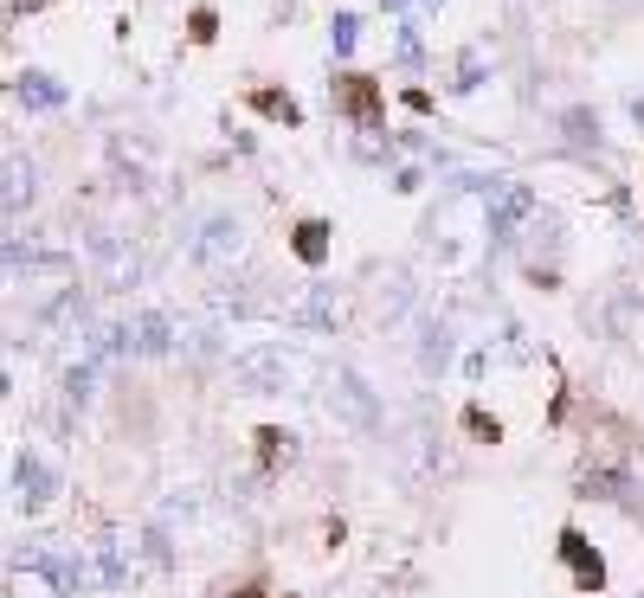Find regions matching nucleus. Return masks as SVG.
Here are the masks:
<instances>
[{
    "label": "nucleus",
    "instance_id": "obj_1",
    "mask_svg": "<svg viewBox=\"0 0 644 598\" xmlns=\"http://www.w3.org/2000/svg\"><path fill=\"white\" fill-rule=\"evenodd\" d=\"M232 380H239V393H277L291 380V354L284 348H245L232 361Z\"/></svg>",
    "mask_w": 644,
    "mask_h": 598
},
{
    "label": "nucleus",
    "instance_id": "obj_2",
    "mask_svg": "<svg viewBox=\"0 0 644 598\" xmlns=\"http://www.w3.org/2000/svg\"><path fill=\"white\" fill-rule=\"evenodd\" d=\"M239 245H245V225L232 220V213H213V220L193 232V258L200 264H226V258H239Z\"/></svg>",
    "mask_w": 644,
    "mask_h": 598
},
{
    "label": "nucleus",
    "instance_id": "obj_3",
    "mask_svg": "<svg viewBox=\"0 0 644 598\" xmlns=\"http://www.w3.org/2000/svg\"><path fill=\"white\" fill-rule=\"evenodd\" d=\"M329 406H336L348 425H361V431H374V425H380V406H374V393H368V380H361V374H336Z\"/></svg>",
    "mask_w": 644,
    "mask_h": 598
},
{
    "label": "nucleus",
    "instance_id": "obj_4",
    "mask_svg": "<svg viewBox=\"0 0 644 598\" xmlns=\"http://www.w3.org/2000/svg\"><path fill=\"white\" fill-rule=\"evenodd\" d=\"M336 104H341L348 116H355L361 129H374V116H380V90H374V77H341V84H336Z\"/></svg>",
    "mask_w": 644,
    "mask_h": 598
},
{
    "label": "nucleus",
    "instance_id": "obj_5",
    "mask_svg": "<svg viewBox=\"0 0 644 598\" xmlns=\"http://www.w3.org/2000/svg\"><path fill=\"white\" fill-rule=\"evenodd\" d=\"M561 554L573 560V579L587 586V592H600V579H606V566H600V554H587L580 547V534H561Z\"/></svg>",
    "mask_w": 644,
    "mask_h": 598
},
{
    "label": "nucleus",
    "instance_id": "obj_6",
    "mask_svg": "<svg viewBox=\"0 0 644 598\" xmlns=\"http://www.w3.org/2000/svg\"><path fill=\"white\" fill-rule=\"evenodd\" d=\"M59 97H65V90H59V84H52L45 72H20V104H33V110H52Z\"/></svg>",
    "mask_w": 644,
    "mask_h": 598
},
{
    "label": "nucleus",
    "instance_id": "obj_7",
    "mask_svg": "<svg viewBox=\"0 0 644 598\" xmlns=\"http://www.w3.org/2000/svg\"><path fill=\"white\" fill-rule=\"evenodd\" d=\"M561 122H568V142H573V149H587V142L600 149V116H593V110H568Z\"/></svg>",
    "mask_w": 644,
    "mask_h": 598
},
{
    "label": "nucleus",
    "instance_id": "obj_8",
    "mask_svg": "<svg viewBox=\"0 0 644 598\" xmlns=\"http://www.w3.org/2000/svg\"><path fill=\"white\" fill-rule=\"evenodd\" d=\"M20 193H33V168L13 154V161H7V213H20Z\"/></svg>",
    "mask_w": 644,
    "mask_h": 598
},
{
    "label": "nucleus",
    "instance_id": "obj_9",
    "mask_svg": "<svg viewBox=\"0 0 644 598\" xmlns=\"http://www.w3.org/2000/svg\"><path fill=\"white\" fill-rule=\"evenodd\" d=\"M355 33H361V20H355V13H336V26H329V45H336L341 58L355 52Z\"/></svg>",
    "mask_w": 644,
    "mask_h": 598
},
{
    "label": "nucleus",
    "instance_id": "obj_10",
    "mask_svg": "<svg viewBox=\"0 0 644 598\" xmlns=\"http://www.w3.org/2000/svg\"><path fill=\"white\" fill-rule=\"evenodd\" d=\"M136 348L161 354V348H168V322H161V316H142V329H136Z\"/></svg>",
    "mask_w": 644,
    "mask_h": 598
},
{
    "label": "nucleus",
    "instance_id": "obj_11",
    "mask_svg": "<svg viewBox=\"0 0 644 598\" xmlns=\"http://www.w3.org/2000/svg\"><path fill=\"white\" fill-rule=\"evenodd\" d=\"M252 104H258L265 116H277V122H297V104H291V97H277V90H258Z\"/></svg>",
    "mask_w": 644,
    "mask_h": 598
},
{
    "label": "nucleus",
    "instance_id": "obj_12",
    "mask_svg": "<svg viewBox=\"0 0 644 598\" xmlns=\"http://www.w3.org/2000/svg\"><path fill=\"white\" fill-rule=\"evenodd\" d=\"M20 495H27V502H39V495H45V470H39L33 457L20 463Z\"/></svg>",
    "mask_w": 644,
    "mask_h": 598
},
{
    "label": "nucleus",
    "instance_id": "obj_13",
    "mask_svg": "<svg viewBox=\"0 0 644 598\" xmlns=\"http://www.w3.org/2000/svg\"><path fill=\"white\" fill-rule=\"evenodd\" d=\"M297 252H304L309 264L323 258V225H304V232H297Z\"/></svg>",
    "mask_w": 644,
    "mask_h": 598
},
{
    "label": "nucleus",
    "instance_id": "obj_14",
    "mask_svg": "<svg viewBox=\"0 0 644 598\" xmlns=\"http://www.w3.org/2000/svg\"><path fill=\"white\" fill-rule=\"evenodd\" d=\"M632 116H638V122H644V97H638V104H632Z\"/></svg>",
    "mask_w": 644,
    "mask_h": 598
}]
</instances>
